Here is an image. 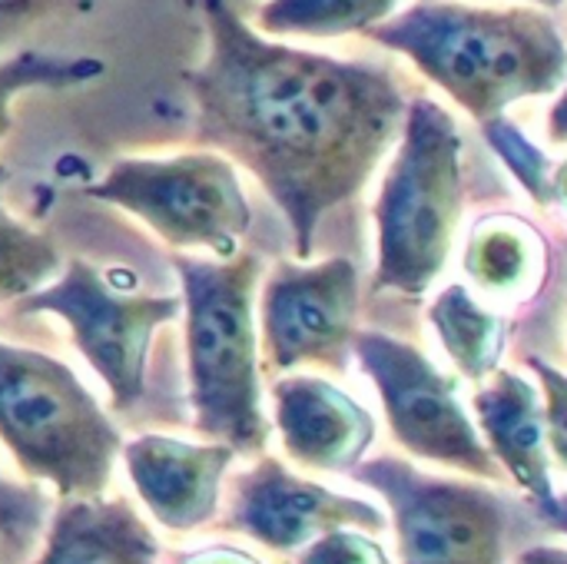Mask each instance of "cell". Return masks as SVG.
Returning <instances> with one entry per match:
<instances>
[{
    "label": "cell",
    "mask_w": 567,
    "mask_h": 564,
    "mask_svg": "<svg viewBox=\"0 0 567 564\" xmlns=\"http://www.w3.org/2000/svg\"><path fill=\"white\" fill-rule=\"evenodd\" d=\"M120 455L146 512L166 532H196L219 512V489L236 449L150 432L123 442Z\"/></svg>",
    "instance_id": "7c38bea8"
},
{
    "label": "cell",
    "mask_w": 567,
    "mask_h": 564,
    "mask_svg": "<svg viewBox=\"0 0 567 564\" xmlns=\"http://www.w3.org/2000/svg\"><path fill=\"white\" fill-rule=\"evenodd\" d=\"M402 0H266L256 10V27L269 37L336 40L369 33L399 10Z\"/></svg>",
    "instance_id": "ac0fdd59"
},
{
    "label": "cell",
    "mask_w": 567,
    "mask_h": 564,
    "mask_svg": "<svg viewBox=\"0 0 567 564\" xmlns=\"http://www.w3.org/2000/svg\"><path fill=\"white\" fill-rule=\"evenodd\" d=\"M482 130H485L488 146L502 156L508 173L525 186V193L538 206H548L551 203V163H548V156L505 116L485 120Z\"/></svg>",
    "instance_id": "44dd1931"
},
{
    "label": "cell",
    "mask_w": 567,
    "mask_h": 564,
    "mask_svg": "<svg viewBox=\"0 0 567 564\" xmlns=\"http://www.w3.org/2000/svg\"><path fill=\"white\" fill-rule=\"evenodd\" d=\"M532 3H542V7H561L567 0H532Z\"/></svg>",
    "instance_id": "4dcf8cb0"
},
{
    "label": "cell",
    "mask_w": 567,
    "mask_h": 564,
    "mask_svg": "<svg viewBox=\"0 0 567 564\" xmlns=\"http://www.w3.org/2000/svg\"><path fill=\"white\" fill-rule=\"evenodd\" d=\"M3 183L7 173L0 170V306L30 296L63 269L50 236L37 233L3 206Z\"/></svg>",
    "instance_id": "ffe728a7"
},
{
    "label": "cell",
    "mask_w": 567,
    "mask_h": 564,
    "mask_svg": "<svg viewBox=\"0 0 567 564\" xmlns=\"http://www.w3.org/2000/svg\"><path fill=\"white\" fill-rule=\"evenodd\" d=\"M395 156L375 196L372 293L419 299L442 276L465 209L455 116L419 96L405 106Z\"/></svg>",
    "instance_id": "277c9868"
},
{
    "label": "cell",
    "mask_w": 567,
    "mask_h": 564,
    "mask_svg": "<svg viewBox=\"0 0 567 564\" xmlns=\"http://www.w3.org/2000/svg\"><path fill=\"white\" fill-rule=\"evenodd\" d=\"M429 322L442 349L468 382L478 386L502 366L508 326L498 312L485 309L465 286H445L429 306Z\"/></svg>",
    "instance_id": "e0dca14e"
},
{
    "label": "cell",
    "mask_w": 567,
    "mask_h": 564,
    "mask_svg": "<svg viewBox=\"0 0 567 564\" xmlns=\"http://www.w3.org/2000/svg\"><path fill=\"white\" fill-rule=\"evenodd\" d=\"M465 273L495 299H532L545 283V239L518 216H485L468 236Z\"/></svg>",
    "instance_id": "2e32d148"
},
{
    "label": "cell",
    "mask_w": 567,
    "mask_h": 564,
    "mask_svg": "<svg viewBox=\"0 0 567 564\" xmlns=\"http://www.w3.org/2000/svg\"><path fill=\"white\" fill-rule=\"evenodd\" d=\"M47 529V499L37 485L13 482L0 472V542L23 558Z\"/></svg>",
    "instance_id": "7402d4cb"
},
{
    "label": "cell",
    "mask_w": 567,
    "mask_h": 564,
    "mask_svg": "<svg viewBox=\"0 0 567 564\" xmlns=\"http://www.w3.org/2000/svg\"><path fill=\"white\" fill-rule=\"evenodd\" d=\"M173 564H262V562H259L256 555H249V552L216 545V548H199V552L179 555V558H173Z\"/></svg>",
    "instance_id": "d4e9b609"
},
{
    "label": "cell",
    "mask_w": 567,
    "mask_h": 564,
    "mask_svg": "<svg viewBox=\"0 0 567 564\" xmlns=\"http://www.w3.org/2000/svg\"><path fill=\"white\" fill-rule=\"evenodd\" d=\"M86 196L130 213L173 253L226 259L239 253L252 226L236 163L209 146L166 156H120L86 186Z\"/></svg>",
    "instance_id": "8992f818"
},
{
    "label": "cell",
    "mask_w": 567,
    "mask_h": 564,
    "mask_svg": "<svg viewBox=\"0 0 567 564\" xmlns=\"http://www.w3.org/2000/svg\"><path fill=\"white\" fill-rule=\"evenodd\" d=\"M159 542L126 499H66L33 564H156Z\"/></svg>",
    "instance_id": "9a60e30c"
},
{
    "label": "cell",
    "mask_w": 567,
    "mask_h": 564,
    "mask_svg": "<svg viewBox=\"0 0 567 564\" xmlns=\"http://www.w3.org/2000/svg\"><path fill=\"white\" fill-rule=\"evenodd\" d=\"M33 0H0V17H13V13H30Z\"/></svg>",
    "instance_id": "f546056e"
},
{
    "label": "cell",
    "mask_w": 567,
    "mask_h": 564,
    "mask_svg": "<svg viewBox=\"0 0 567 564\" xmlns=\"http://www.w3.org/2000/svg\"><path fill=\"white\" fill-rule=\"evenodd\" d=\"M106 73L100 57H60L47 50H17L0 57V143L13 126V100L30 90H76Z\"/></svg>",
    "instance_id": "d6986e66"
},
{
    "label": "cell",
    "mask_w": 567,
    "mask_h": 564,
    "mask_svg": "<svg viewBox=\"0 0 567 564\" xmlns=\"http://www.w3.org/2000/svg\"><path fill=\"white\" fill-rule=\"evenodd\" d=\"M206 50L183 73L196 143L246 166L279 206L296 256L319 223L355 199L405 120L389 66L302 50L262 33L229 0H199Z\"/></svg>",
    "instance_id": "6da1fadb"
},
{
    "label": "cell",
    "mask_w": 567,
    "mask_h": 564,
    "mask_svg": "<svg viewBox=\"0 0 567 564\" xmlns=\"http://www.w3.org/2000/svg\"><path fill=\"white\" fill-rule=\"evenodd\" d=\"M179 296H153L120 286L100 266L73 256L30 296L17 299L27 316H53L106 386L113 409L126 412L146 396L153 336L179 316Z\"/></svg>",
    "instance_id": "ba28073f"
},
{
    "label": "cell",
    "mask_w": 567,
    "mask_h": 564,
    "mask_svg": "<svg viewBox=\"0 0 567 564\" xmlns=\"http://www.w3.org/2000/svg\"><path fill=\"white\" fill-rule=\"evenodd\" d=\"M538 519L548 525V529H555V532H561V535H567V495H555V502L548 505V509H542L538 512Z\"/></svg>",
    "instance_id": "83f0119b"
},
{
    "label": "cell",
    "mask_w": 567,
    "mask_h": 564,
    "mask_svg": "<svg viewBox=\"0 0 567 564\" xmlns=\"http://www.w3.org/2000/svg\"><path fill=\"white\" fill-rule=\"evenodd\" d=\"M352 356L375 386L395 442L412 459L455 469L492 485L505 479L478 425L465 412L455 379L445 376L419 346L379 329H359Z\"/></svg>",
    "instance_id": "9c48e42d"
},
{
    "label": "cell",
    "mask_w": 567,
    "mask_h": 564,
    "mask_svg": "<svg viewBox=\"0 0 567 564\" xmlns=\"http://www.w3.org/2000/svg\"><path fill=\"white\" fill-rule=\"evenodd\" d=\"M561 86H565V90H561V96L551 103V110H548V120H545L551 143H567V80L561 83Z\"/></svg>",
    "instance_id": "484cf974"
},
{
    "label": "cell",
    "mask_w": 567,
    "mask_h": 564,
    "mask_svg": "<svg viewBox=\"0 0 567 564\" xmlns=\"http://www.w3.org/2000/svg\"><path fill=\"white\" fill-rule=\"evenodd\" d=\"M551 203H558L561 209H567V160H561L551 170Z\"/></svg>",
    "instance_id": "f1b7e54d"
},
{
    "label": "cell",
    "mask_w": 567,
    "mask_h": 564,
    "mask_svg": "<svg viewBox=\"0 0 567 564\" xmlns=\"http://www.w3.org/2000/svg\"><path fill=\"white\" fill-rule=\"evenodd\" d=\"M512 564H567V548H558V545H532L522 555H515Z\"/></svg>",
    "instance_id": "4316f807"
},
{
    "label": "cell",
    "mask_w": 567,
    "mask_h": 564,
    "mask_svg": "<svg viewBox=\"0 0 567 564\" xmlns=\"http://www.w3.org/2000/svg\"><path fill=\"white\" fill-rule=\"evenodd\" d=\"M219 529L246 535L276 555H289L336 529L379 535L385 529V515L365 499L299 479L279 459H259L233 479Z\"/></svg>",
    "instance_id": "8fae6325"
},
{
    "label": "cell",
    "mask_w": 567,
    "mask_h": 564,
    "mask_svg": "<svg viewBox=\"0 0 567 564\" xmlns=\"http://www.w3.org/2000/svg\"><path fill=\"white\" fill-rule=\"evenodd\" d=\"M359 332V269L346 256L279 263L259 296V349L269 372H346Z\"/></svg>",
    "instance_id": "30bf717a"
},
{
    "label": "cell",
    "mask_w": 567,
    "mask_h": 564,
    "mask_svg": "<svg viewBox=\"0 0 567 564\" xmlns=\"http://www.w3.org/2000/svg\"><path fill=\"white\" fill-rule=\"evenodd\" d=\"M528 366L538 376V386H542V396H545L542 409H545L548 452L567 472V376L558 366H551V362H545L538 356H532Z\"/></svg>",
    "instance_id": "cb8c5ba5"
},
{
    "label": "cell",
    "mask_w": 567,
    "mask_h": 564,
    "mask_svg": "<svg viewBox=\"0 0 567 564\" xmlns=\"http://www.w3.org/2000/svg\"><path fill=\"white\" fill-rule=\"evenodd\" d=\"M392 512L399 564H505L512 502L482 479H442L379 455L349 472Z\"/></svg>",
    "instance_id": "52a82bcc"
},
{
    "label": "cell",
    "mask_w": 567,
    "mask_h": 564,
    "mask_svg": "<svg viewBox=\"0 0 567 564\" xmlns=\"http://www.w3.org/2000/svg\"><path fill=\"white\" fill-rule=\"evenodd\" d=\"M0 442L20 472L63 499H100L123 435L76 372L37 349L0 342Z\"/></svg>",
    "instance_id": "5b68a950"
},
{
    "label": "cell",
    "mask_w": 567,
    "mask_h": 564,
    "mask_svg": "<svg viewBox=\"0 0 567 564\" xmlns=\"http://www.w3.org/2000/svg\"><path fill=\"white\" fill-rule=\"evenodd\" d=\"M472 406L478 416V432L505 479L528 495L535 515L548 509L558 489L551 482V452L538 389L525 376L498 366L485 382H478Z\"/></svg>",
    "instance_id": "5bb4252c"
},
{
    "label": "cell",
    "mask_w": 567,
    "mask_h": 564,
    "mask_svg": "<svg viewBox=\"0 0 567 564\" xmlns=\"http://www.w3.org/2000/svg\"><path fill=\"white\" fill-rule=\"evenodd\" d=\"M299 564H392L385 548L359 529H336L299 552Z\"/></svg>",
    "instance_id": "603a6c76"
},
{
    "label": "cell",
    "mask_w": 567,
    "mask_h": 564,
    "mask_svg": "<svg viewBox=\"0 0 567 564\" xmlns=\"http://www.w3.org/2000/svg\"><path fill=\"white\" fill-rule=\"evenodd\" d=\"M272 422L286 455L309 472H352L375 442L372 412L322 376L272 382Z\"/></svg>",
    "instance_id": "4fadbf2b"
},
{
    "label": "cell",
    "mask_w": 567,
    "mask_h": 564,
    "mask_svg": "<svg viewBox=\"0 0 567 564\" xmlns=\"http://www.w3.org/2000/svg\"><path fill=\"white\" fill-rule=\"evenodd\" d=\"M369 37L402 53L478 123L508 106L561 90L567 43L558 23L528 7H472L419 0Z\"/></svg>",
    "instance_id": "7a4b0ae2"
},
{
    "label": "cell",
    "mask_w": 567,
    "mask_h": 564,
    "mask_svg": "<svg viewBox=\"0 0 567 564\" xmlns=\"http://www.w3.org/2000/svg\"><path fill=\"white\" fill-rule=\"evenodd\" d=\"M173 269L179 279L196 429L209 442H226L236 455H262L269 442L256 322L262 259L256 253H233L226 259L173 253Z\"/></svg>",
    "instance_id": "3957f363"
}]
</instances>
